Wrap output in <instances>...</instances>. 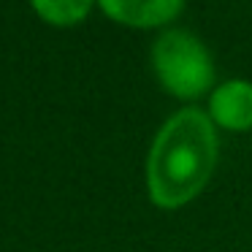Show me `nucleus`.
I'll use <instances>...</instances> for the list:
<instances>
[{"label": "nucleus", "instance_id": "nucleus-1", "mask_svg": "<svg viewBox=\"0 0 252 252\" xmlns=\"http://www.w3.org/2000/svg\"><path fill=\"white\" fill-rule=\"evenodd\" d=\"M220 158L217 125L209 111L185 106L155 133L147 155V192L158 209L176 212L192 203L212 179Z\"/></svg>", "mask_w": 252, "mask_h": 252}, {"label": "nucleus", "instance_id": "nucleus-2", "mask_svg": "<svg viewBox=\"0 0 252 252\" xmlns=\"http://www.w3.org/2000/svg\"><path fill=\"white\" fill-rule=\"evenodd\" d=\"M152 68L160 87L179 100H198L214 84V60L206 44L185 28H171L155 38Z\"/></svg>", "mask_w": 252, "mask_h": 252}, {"label": "nucleus", "instance_id": "nucleus-3", "mask_svg": "<svg viewBox=\"0 0 252 252\" xmlns=\"http://www.w3.org/2000/svg\"><path fill=\"white\" fill-rule=\"evenodd\" d=\"M209 117L222 130H252V82L228 79L217 84L209 95Z\"/></svg>", "mask_w": 252, "mask_h": 252}, {"label": "nucleus", "instance_id": "nucleus-4", "mask_svg": "<svg viewBox=\"0 0 252 252\" xmlns=\"http://www.w3.org/2000/svg\"><path fill=\"white\" fill-rule=\"evenodd\" d=\"M100 11L125 28H165L185 8V0H98Z\"/></svg>", "mask_w": 252, "mask_h": 252}, {"label": "nucleus", "instance_id": "nucleus-5", "mask_svg": "<svg viewBox=\"0 0 252 252\" xmlns=\"http://www.w3.org/2000/svg\"><path fill=\"white\" fill-rule=\"evenodd\" d=\"M95 3L98 0H30V8L52 28H73L90 17Z\"/></svg>", "mask_w": 252, "mask_h": 252}]
</instances>
